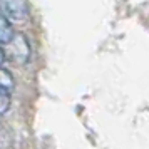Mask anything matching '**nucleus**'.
<instances>
[{
  "label": "nucleus",
  "instance_id": "423d86ee",
  "mask_svg": "<svg viewBox=\"0 0 149 149\" xmlns=\"http://www.w3.org/2000/svg\"><path fill=\"white\" fill-rule=\"evenodd\" d=\"M5 61V54H3V49L0 47V67H2V64Z\"/></svg>",
  "mask_w": 149,
  "mask_h": 149
},
{
  "label": "nucleus",
  "instance_id": "f03ea898",
  "mask_svg": "<svg viewBox=\"0 0 149 149\" xmlns=\"http://www.w3.org/2000/svg\"><path fill=\"white\" fill-rule=\"evenodd\" d=\"M12 40L17 44V49H14V50H8V52H3L5 54V57H10L14 62H25L30 57V49H29V42L27 39L24 37V35L20 34H14V37H12Z\"/></svg>",
  "mask_w": 149,
  "mask_h": 149
},
{
  "label": "nucleus",
  "instance_id": "39448f33",
  "mask_svg": "<svg viewBox=\"0 0 149 149\" xmlns=\"http://www.w3.org/2000/svg\"><path fill=\"white\" fill-rule=\"evenodd\" d=\"M12 146V137L5 129L0 126V149H8Z\"/></svg>",
  "mask_w": 149,
  "mask_h": 149
},
{
  "label": "nucleus",
  "instance_id": "f257e3e1",
  "mask_svg": "<svg viewBox=\"0 0 149 149\" xmlns=\"http://www.w3.org/2000/svg\"><path fill=\"white\" fill-rule=\"evenodd\" d=\"M0 10L7 20L24 22L29 17L27 0H0Z\"/></svg>",
  "mask_w": 149,
  "mask_h": 149
},
{
  "label": "nucleus",
  "instance_id": "7ed1b4c3",
  "mask_svg": "<svg viewBox=\"0 0 149 149\" xmlns=\"http://www.w3.org/2000/svg\"><path fill=\"white\" fill-rule=\"evenodd\" d=\"M14 34L15 32H14V29H12V25H10V22L0 14V44L2 45L8 44V42L12 40Z\"/></svg>",
  "mask_w": 149,
  "mask_h": 149
},
{
  "label": "nucleus",
  "instance_id": "20e7f679",
  "mask_svg": "<svg viewBox=\"0 0 149 149\" xmlns=\"http://www.w3.org/2000/svg\"><path fill=\"white\" fill-rule=\"evenodd\" d=\"M10 102H12V97H10L8 87L0 86V116L5 114L8 109H10Z\"/></svg>",
  "mask_w": 149,
  "mask_h": 149
}]
</instances>
